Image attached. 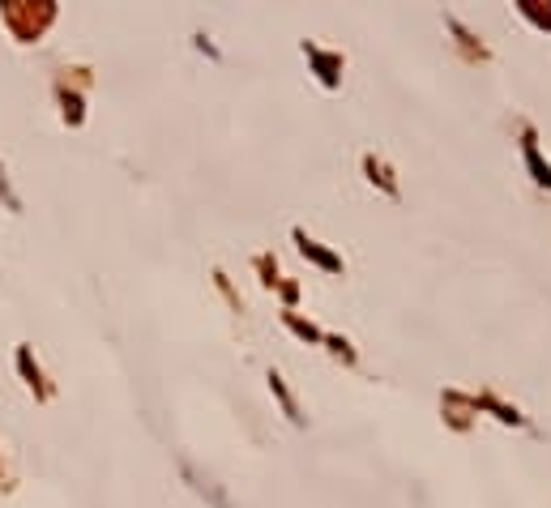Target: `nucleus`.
Segmentation results:
<instances>
[{"mask_svg":"<svg viewBox=\"0 0 551 508\" xmlns=\"http://www.w3.org/2000/svg\"><path fill=\"white\" fill-rule=\"evenodd\" d=\"M47 18H52V9H39V13H30V9H22V5H9V22L13 26H18V35H35V30L47 22Z\"/></svg>","mask_w":551,"mask_h":508,"instance_id":"obj_1","label":"nucleus"}]
</instances>
